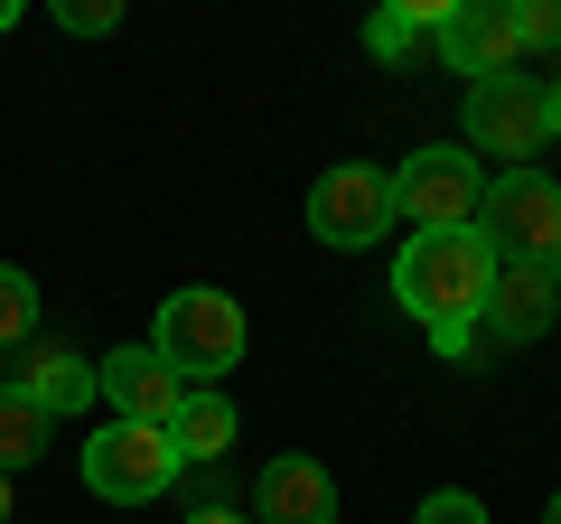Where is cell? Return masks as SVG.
I'll list each match as a JSON object with an SVG mask.
<instances>
[{
	"mask_svg": "<svg viewBox=\"0 0 561 524\" xmlns=\"http://www.w3.org/2000/svg\"><path fill=\"white\" fill-rule=\"evenodd\" d=\"M0 29H20V0H0Z\"/></svg>",
	"mask_w": 561,
	"mask_h": 524,
	"instance_id": "obj_22",
	"label": "cell"
},
{
	"mask_svg": "<svg viewBox=\"0 0 561 524\" xmlns=\"http://www.w3.org/2000/svg\"><path fill=\"white\" fill-rule=\"evenodd\" d=\"M478 197H486V169L468 160L459 141L412 150V160L393 169V216L412 225V235H449V225H478Z\"/></svg>",
	"mask_w": 561,
	"mask_h": 524,
	"instance_id": "obj_4",
	"label": "cell"
},
{
	"mask_svg": "<svg viewBox=\"0 0 561 524\" xmlns=\"http://www.w3.org/2000/svg\"><path fill=\"white\" fill-rule=\"evenodd\" d=\"M309 235H319L328 253H365V243H383V235H393V169H375V160L319 169V187H309Z\"/></svg>",
	"mask_w": 561,
	"mask_h": 524,
	"instance_id": "obj_5",
	"label": "cell"
},
{
	"mask_svg": "<svg viewBox=\"0 0 561 524\" xmlns=\"http://www.w3.org/2000/svg\"><path fill=\"white\" fill-rule=\"evenodd\" d=\"M478 243L496 262H534V272H561V187L542 169H496L478 197Z\"/></svg>",
	"mask_w": 561,
	"mask_h": 524,
	"instance_id": "obj_3",
	"label": "cell"
},
{
	"mask_svg": "<svg viewBox=\"0 0 561 524\" xmlns=\"http://www.w3.org/2000/svg\"><path fill=\"white\" fill-rule=\"evenodd\" d=\"M421 38H431V10H375V20H365V57L375 66H402Z\"/></svg>",
	"mask_w": 561,
	"mask_h": 524,
	"instance_id": "obj_15",
	"label": "cell"
},
{
	"mask_svg": "<svg viewBox=\"0 0 561 524\" xmlns=\"http://www.w3.org/2000/svg\"><path fill=\"white\" fill-rule=\"evenodd\" d=\"M28 328H38V282L20 262H0V346H20Z\"/></svg>",
	"mask_w": 561,
	"mask_h": 524,
	"instance_id": "obj_16",
	"label": "cell"
},
{
	"mask_svg": "<svg viewBox=\"0 0 561 524\" xmlns=\"http://www.w3.org/2000/svg\"><path fill=\"white\" fill-rule=\"evenodd\" d=\"M515 38L524 47H561V0H524V10H515Z\"/></svg>",
	"mask_w": 561,
	"mask_h": 524,
	"instance_id": "obj_19",
	"label": "cell"
},
{
	"mask_svg": "<svg viewBox=\"0 0 561 524\" xmlns=\"http://www.w3.org/2000/svg\"><path fill=\"white\" fill-rule=\"evenodd\" d=\"M20 394H28V403L47 412V422H57V412L94 403V365H84V356H66V346H47V356H38V365L20 375Z\"/></svg>",
	"mask_w": 561,
	"mask_h": 524,
	"instance_id": "obj_13",
	"label": "cell"
},
{
	"mask_svg": "<svg viewBox=\"0 0 561 524\" xmlns=\"http://www.w3.org/2000/svg\"><path fill=\"white\" fill-rule=\"evenodd\" d=\"M169 449H179L187 468L234 449V403H225L216 384H187V394H179V412H169Z\"/></svg>",
	"mask_w": 561,
	"mask_h": 524,
	"instance_id": "obj_12",
	"label": "cell"
},
{
	"mask_svg": "<svg viewBox=\"0 0 561 524\" xmlns=\"http://www.w3.org/2000/svg\"><path fill=\"white\" fill-rule=\"evenodd\" d=\"M94 394L113 403V422H140V431H169V412H179L187 384L169 375L150 346H113V356L94 365Z\"/></svg>",
	"mask_w": 561,
	"mask_h": 524,
	"instance_id": "obj_9",
	"label": "cell"
},
{
	"mask_svg": "<svg viewBox=\"0 0 561 524\" xmlns=\"http://www.w3.org/2000/svg\"><path fill=\"white\" fill-rule=\"evenodd\" d=\"M0 524H10V478H0Z\"/></svg>",
	"mask_w": 561,
	"mask_h": 524,
	"instance_id": "obj_23",
	"label": "cell"
},
{
	"mask_svg": "<svg viewBox=\"0 0 561 524\" xmlns=\"http://www.w3.org/2000/svg\"><path fill=\"white\" fill-rule=\"evenodd\" d=\"M253 524H337V478L319 459H272L253 478Z\"/></svg>",
	"mask_w": 561,
	"mask_h": 524,
	"instance_id": "obj_11",
	"label": "cell"
},
{
	"mask_svg": "<svg viewBox=\"0 0 561 524\" xmlns=\"http://www.w3.org/2000/svg\"><path fill=\"white\" fill-rule=\"evenodd\" d=\"M542 524H561V497H552V505H542Z\"/></svg>",
	"mask_w": 561,
	"mask_h": 524,
	"instance_id": "obj_24",
	"label": "cell"
},
{
	"mask_svg": "<svg viewBox=\"0 0 561 524\" xmlns=\"http://www.w3.org/2000/svg\"><path fill=\"white\" fill-rule=\"evenodd\" d=\"M561 319V272H534V262H496V291H486V338L496 346H534L542 328Z\"/></svg>",
	"mask_w": 561,
	"mask_h": 524,
	"instance_id": "obj_10",
	"label": "cell"
},
{
	"mask_svg": "<svg viewBox=\"0 0 561 524\" xmlns=\"http://www.w3.org/2000/svg\"><path fill=\"white\" fill-rule=\"evenodd\" d=\"M179 449H169V431H140V422H103L94 441H84V487H94L103 505H150L179 487Z\"/></svg>",
	"mask_w": 561,
	"mask_h": 524,
	"instance_id": "obj_6",
	"label": "cell"
},
{
	"mask_svg": "<svg viewBox=\"0 0 561 524\" xmlns=\"http://www.w3.org/2000/svg\"><path fill=\"white\" fill-rule=\"evenodd\" d=\"M187 524H253V515H243V505H197Z\"/></svg>",
	"mask_w": 561,
	"mask_h": 524,
	"instance_id": "obj_20",
	"label": "cell"
},
{
	"mask_svg": "<svg viewBox=\"0 0 561 524\" xmlns=\"http://www.w3.org/2000/svg\"><path fill=\"white\" fill-rule=\"evenodd\" d=\"M57 29H66V38H113L122 0H57Z\"/></svg>",
	"mask_w": 561,
	"mask_h": 524,
	"instance_id": "obj_17",
	"label": "cell"
},
{
	"mask_svg": "<svg viewBox=\"0 0 561 524\" xmlns=\"http://www.w3.org/2000/svg\"><path fill=\"white\" fill-rule=\"evenodd\" d=\"M486 291H496V253L478 243V225H449V235H412L393 253V300L421 328H478Z\"/></svg>",
	"mask_w": 561,
	"mask_h": 524,
	"instance_id": "obj_1",
	"label": "cell"
},
{
	"mask_svg": "<svg viewBox=\"0 0 561 524\" xmlns=\"http://www.w3.org/2000/svg\"><path fill=\"white\" fill-rule=\"evenodd\" d=\"M150 356L169 365L179 384H216L243 365V300L216 282H187L160 300V319H150Z\"/></svg>",
	"mask_w": 561,
	"mask_h": 524,
	"instance_id": "obj_2",
	"label": "cell"
},
{
	"mask_svg": "<svg viewBox=\"0 0 561 524\" xmlns=\"http://www.w3.org/2000/svg\"><path fill=\"white\" fill-rule=\"evenodd\" d=\"M412 524H486V505L468 497V487H431V497H421V515Z\"/></svg>",
	"mask_w": 561,
	"mask_h": 524,
	"instance_id": "obj_18",
	"label": "cell"
},
{
	"mask_svg": "<svg viewBox=\"0 0 561 524\" xmlns=\"http://www.w3.org/2000/svg\"><path fill=\"white\" fill-rule=\"evenodd\" d=\"M542 122H552V132H561V76L542 84Z\"/></svg>",
	"mask_w": 561,
	"mask_h": 524,
	"instance_id": "obj_21",
	"label": "cell"
},
{
	"mask_svg": "<svg viewBox=\"0 0 561 524\" xmlns=\"http://www.w3.org/2000/svg\"><path fill=\"white\" fill-rule=\"evenodd\" d=\"M38 449H47V412L28 403L20 384H0V478H20Z\"/></svg>",
	"mask_w": 561,
	"mask_h": 524,
	"instance_id": "obj_14",
	"label": "cell"
},
{
	"mask_svg": "<svg viewBox=\"0 0 561 524\" xmlns=\"http://www.w3.org/2000/svg\"><path fill=\"white\" fill-rule=\"evenodd\" d=\"M542 84L534 76H478L468 84V160H505V169H534L542 150Z\"/></svg>",
	"mask_w": 561,
	"mask_h": 524,
	"instance_id": "obj_7",
	"label": "cell"
},
{
	"mask_svg": "<svg viewBox=\"0 0 561 524\" xmlns=\"http://www.w3.org/2000/svg\"><path fill=\"white\" fill-rule=\"evenodd\" d=\"M431 47H440L449 76H515L524 38H515V0H449V10H431Z\"/></svg>",
	"mask_w": 561,
	"mask_h": 524,
	"instance_id": "obj_8",
	"label": "cell"
}]
</instances>
